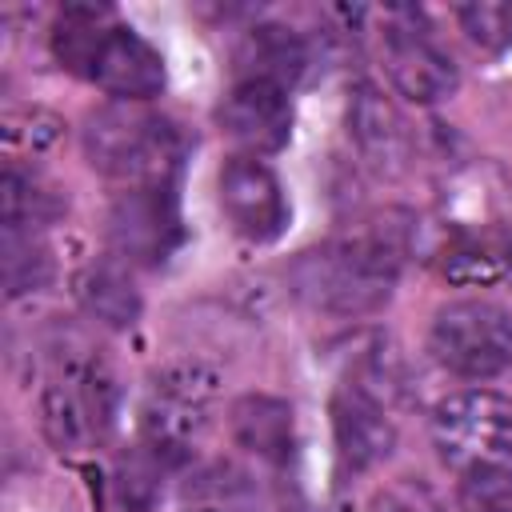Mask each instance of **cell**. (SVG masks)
I'll use <instances>...</instances> for the list:
<instances>
[{"label": "cell", "mask_w": 512, "mask_h": 512, "mask_svg": "<svg viewBox=\"0 0 512 512\" xmlns=\"http://www.w3.org/2000/svg\"><path fill=\"white\" fill-rule=\"evenodd\" d=\"M52 56L108 100L148 104L164 92V56L104 4H64L52 24Z\"/></svg>", "instance_id": "1"}, {"label": "cell", "mask_w": 512, "mask_h": 512, "mask_svg": "<svg viewBox=\"0 0 512 512\" xmlns=\"http://www.w3.org/2000/svg\"><path fill=\"white\" fill-rule=\"evenodd\" d=\"M400 280V248L380 232L340 236L320 248L300 252L288 264L292 292L328 316L364 320L376 316Z\"/></svg>", "instance_id": "2"}, {"label": "cell", "mask_w": 512, "mask_h": 512, "mask_svg": "<svg viewBox=\"0 0 512 512\" xmlns=\"http://www.w3.org/2000/svg\"><path fill=\"white\" fill-rule=\"evenodd\" d=\"M80 148L92 172L116 180L120 188L176 184L188 156L180 124L136 100H104L92 108L80 128Z\"/></svg>", "instance_id": "3"}, {"label": "cell", "mask_w": 512, "mask_h": 512, "mask_svg": "<svg viewBox=\"0 0 512 512\" xmlns=\"http://www.w3.org/2000/svg\"><path fill=\"white\" fill-rule=\"evenodd\" d=\"M120 416V384L108 360L84 344L52 348L40 384V428L60 452L100 448Z\"/></svg>", "instance_id": "4"}, {"label": "cell", "mask_w": 512, "mask_h": 512, "mask_svg": "<svg viewBox=\"0 0 512 512\" xmlns=\"http://www.w3.org/2000/svg\"><path fill=\"white\" fill-rule=\"evenodd\" d=\"M220 376L200 360H176L160 368L140 400V448H148L172 472L192 460L212 428Z\"/></svg>", "instance_id": "5"}, {"label": "cell", "mask_w": 512, "mask_h": 512, "mask_svg": "<svg viewBox=\"0 0 512 512\" xmlns=\"http://www.w3.org/2000/svg\"><path fill=\"white\" fill-rule=\"evenodd\" d=\"M432 360L460 380H492L512 368V308L480 296L448 300L428 324Z\"/></svg>", "instance_id": "6"}, {"label": "cell", "mask_w": 512, "mask_h": 512, "mask_svg": "<svg viewBox=\"0 0 512 512\" xmlns=\"http://www.w3.org/2000/svg\"><path fill=\"white\" fill-rule=\"evenodd\" d=\"M436 456L468 472L476 464H512V396L496 388H460L432 408Z\"/></svg>", "instance_id": "7"}, {"label": "cell", "mask_w": 512, "mask_h": 512, "mask_svg": "<svg viewBox=\"0 0 512 512\" xmlns=\"http://www.w3.org/2000/svg\"><path fill=\"white\" fill-rule=\"evenodd\" d=\"M184 244L176 184L120 188L108 204V256L128 268H160Z\"/></svg>", "instance_id": "8"}, {"label": "cell", "mask_w": 512, "mask_h": 512, "mask_svg": "<svg viewBox=\"0 0 512 512\" xmlns=\"http://www.w3.org/2000/svg\"><path fill=\"white\" fill-rule=\"evenodd\" d=\"M380 60H384V76L396 88V96L412 104H440L456 96L460 88V68L420 24V12H408V8L384 12Z\"/></svg>", "instance_id": "9"}, {"label": "cell", "mask_w": 512, "mask_h": 512, "mask_svg": "<svg viewBox=\"0 0 512 512\" xmlns=\"http://www.w3.org/2000/svg\"><path fill=\"white\" fill-rule=\"evenodd\" d=\"M216 200L228 228L248 244H276L288 232L292 204L276 168L260 156L232 152L216 176Z\"/></svg>", "instance_id": "10"}, {"label": "cell", "mask_w": 512, "mask_h": 512, "mask_svg": "<svg viewBox=\"0 0 512 512\" xmlns=\"http://www.w3.org/2000/svg\"><path fill=\"white\" fill-rule=\"evenodd\" d=\"M216 120L240 156H276L288 148L296 124L292 88L256 76H236L216 108Z\"/></svg>", "instance_id": "11"}, {"label": "cell", "mask_w": 512, "mask_h": 512, "mask_svg": "<svg viewBox=\"0 0 512 512\" xmlns=\"http://www.w3.org/2000/svg\"><path fill=\"white\" fill-rule=\"evenodd\" d=\"M344 128H348L352 148L360 152V160H364L372 172L396 176V172L408 168L416 140H412V128H408L404 112L396 108V100H392L384 88L360 80V84L348 92Z\"/></svg>", "instance_id": "12"}, {"label": "cell", "mask_w": 512, "mask_h": 512, "mask_svg": "<svg viewBox=\"0 0 512 512\" xmlns=\"http://www.w3.org/2000/svg\"><path fill=\"white\" fill-rule=\"evenodd\" d=\"M328 416H332L336 464L348 476H360V472L384 464L388 452L396 448V424L388 416V404L368 396V392H360V388L340 384L332 392Z\"/></svg>", "instance_id": "13"}, {"label": "cell", "mask_w": 512, "mask_h": 512, "mask_svg": "<svg viewBox=\"0 0 512 512\" xmlns=\"http://www.w3.org/2000/svg\"><path fill=\"white\" fill-rule=\"evenodd\" d=\"M228 432L256 460L284 468L296 452V408L272 392H244L228 404Z\"/></svg>", "instance_id": "14"}, {"label": "cell", "mask_w": 512, "mask_h": 512, "mask_svg": "<svg viewBox=\"0 0 512 512\" xmlns=\"http://www.w3.org/2000/svg\"><path fill=\"white\" fill-rule=\"evenodd\" d=\"M436 268L456 288H488L512 272V240L492 228H456L436 252Z\"/></svg>", "instance_id": "15"}, {"label": "cell", "mask_w": 512, "mask_h": 512, "mask_svg": "<svg viewBox=\"0 0 512 512\" xmlns=\"http://www.w3.org/2000/svg\"><path fill=\"white\" fill-rule=\"evenodd\" d=\"M308 60V40L284 24H256L236 44V76H256L284 88H296V80L308 72Z\"/></svg>", "instance_id": "16"}, {"label": "cell", "mask_w": 512, "mask_h": 512, "mask_svg": "<svg viewBox=\"0 0 512 512\" xmlns=\"http://www.w3.org/2000/svg\"><path fill=\"white\" fill-rule=\"evenodd\" d=\"M72 292H76L80 308H84L96 324L116 328V332H120V328H132V324L140 320V308H144V300H140V292H136V284H132V276H128V264H120L116 256L88 260V264L76 272Z\"/></svg>", "instance_id": "17"}, {"label": "cell", "mask_w": 512, "mask_h": 512, "mask_svg": "<svg viewBox=\"0 0 512 512\" xmlns=\"http://www.w3.org/2000/svg\"><path fill=\"white\" fill-rule=\"evenodd\" d=\"M176 512H260V492L244 468L212 460L180 480Z\"/></svg>", "instance_id": "18"}, {"label": "cell", "mask_w": 512, "mask_h": 512, "mask_svg": "<svg viewBox=\"0 0 512 512\" xmlns=\"http://www.w3.org/2000/svg\"><path fill=\"white\" fill-rule=\"evenodd\" d=\"M0 200H4V228H12V232H40L64 212L56 188H48L32 168H20V160L4 164Z\"/></svg>", "instance_id": "19"}, {"label": "cell", "mask_w": 512, "mask_h": 512, "mask_svg": "<svg viewBox=\"0 0 512 512\" xmlns=\"http://www.w3.org/2000/svg\"><path fill=\"white\" fill-rule=\"evenodd\" d=\"M52 280V256L40 240V232H12L4 228V288L8 296L40 292Z\"/></svg>", "instance_id": "20"}, {"label": "cell", "mask_w": 512, "mask_h": 512, "mask_svg": "<svg viewBox=\"0 0 512 512\" xmlns=\"http://www.w3.org/2000/svg\"><path fill=\"white\" fill-rule=\"evenodd\" d=\"M460 512H512V464H476L460 472Z\"/></svg>", "instance_id": "21"}, {"label": "cell", "mask_w": 512, "mask_h": 512, "mask_svg": "<svg viewBox=\"0 0 512 512\" xmlns=\"http://www.w3.org/2000/svg\"><path fill=\"white\" fill-rule=\"evenodd\" d=\"M456 20L464 36L484 52H508L512 48V0H476L460 4Z\"/></svg>", "instance_id": "22"}, {"label": "cell", "mask_w": 512, "mask_h": 512, "mask_svg": "<svg viewBox=\"0 0 512 512\" xmlns=\"http://www.w3.org/2000/svg\"><path fill=\"white\" fill-rule=\"evenodd\" d=\"M372 512H436L432 496L412 484H392L372 500Z\"/></svg>", "instance_id": "23"}]
</instances>
